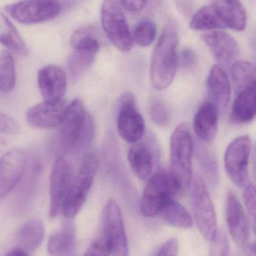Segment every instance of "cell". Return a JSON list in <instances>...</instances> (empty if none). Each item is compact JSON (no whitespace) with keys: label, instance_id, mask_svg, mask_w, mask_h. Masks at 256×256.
Wrapping results in <instances>:
<instances>
[{"label":"cell","instance_id":"7a4b0ae2","mask_svg":"<svg viewBox=\"0 0 256 256\" xmlns=\"http://www.w3.org/2000/svg\"><path fill=\"white\" fill-rule=\"evenodd\" d=\"M193 142L187 124L178 126L170 140V172L178 180L182 192L191 186L192 174Z\"/></svg>","mask_w":256,"mask_h":256},{"label":"cell","instance_id":"4316f807","mask_svg":"<svg viewBox=\"0 0 256 256\" xmlns=\"http://www.w3.org/2000/svg\"><path fill=\"white\" fill-rule=\"evenodd\" d=\"M76 244V230L71 224L54 234L48 244V250L50 254H68L74 250Z\"/></svg>","mask_w":256,"mask_h":256},{"label":"cell","instance_id":"603a6c76","mask_svg":"<svg viewBox=\"0 0 256 256\" xmlns=\"http://www.w3.org/2000/svg\"><path fill=\"white\" fill-rule=\"evenodd\" d=\"M44 236V227L40 220L26 222L17 234L18 246L24 250L28 254L35 252L41 245Z\"/></svg>","mask_w":256,"mask_h":256},{"label":"cell","instance_id":"5bb4252c","mask_svg":"<svg viewBox=\"0 0 256 256\" xmlns=\"http://www.w3.org/2000/svg\"><path fill=\"white\" fill-rule=\"evenodd\" d=\"M226 215L228 228L234 242L240 248H244L250 240L251 224L240 202L233 192H229L226 198Z\"/></svg>","mask_w":256,"mask_h":256},{"label":"cell","instance_id":"d590c367","mask_svg":"<svg viewBox=\"0 0 256 256\" xmlns=\"http://www.w3.org/2000/svg\"><path fill=\"white\" fill-rule=\"evenodd\" d=\"M197 54L190 48H184L178 55V66L184 70H192L197 62Z\"/></svg>","mask_w":256,"mask_h":256},{"label":"cell","instance_id":"277c9868","mask_svg":"<svg viewBox=\"0 0 256 256\" xmlns=\"http://www.w3.org/2000/svg\"><path fill=\"white\" fill-rule=\"evenodd\" d=\"M100 166V158L96 152L85 156L79 169L74 176L70 193L64 204L62 212L67 218H72L80 212L86 202Z\"/></svg>","mask_w":256,"mask_h":256},{"label":"cell","instance_id":"30bf717a","mask_svg":"<svg viewBox=\"0 0 256 256\" xmlns=\"http://www.w3.org/2000/svg\"><path fill=\"white\" fill-rule=\"evenodd\" d=\"M118 130L121 138L131 144L142 140L144 134V120L138 110L134 96L131 92H126L120 98Z\"/></svg>","mask_w":256,"mask_h":256},{"label":"cell","instance_id":"d6986e66","mask_svg":"<svg viewBox=\"0 0 256 256\" xmlns=\"http://www.w3.org/2000/svg\"><path fill=\"white\" fill-rule=\"evenodd\" d=\"M206 84L211 102L218 112H223L230 97V84L228 74L221 66L214 65L210 71Z\"/></svg>","mask_w":256,"mask_h":256},{"label":"cell","instance_id":"f546056e","mask_svg":"<svg viewBox=\"0 0 256 256\" xmlns=\"http://www.w3.org/2000/svg\"><path fill=\"white\" fill-rule=\"evenodd\" d=\"M70 43L73 49H88L96 52L100 50L96 28L90 25L82 26L76 30L72 35Z\"/></svg>","mask_w":256,"mask_h":256},{"label":"cell","instance_id":"8992f818","mask_svg":"<svg viewBox=\"0 0 256 256\" xmlns=\"http://www.w3.org/2000/svg\"><path fill=\"white\" fill-rule=\"evenodd\" d=\"M103 30L112 44L124 53L133 48L132 36L120 6L116 0H104L101 7Z\"/></svg>","mask_w":256,"mask_h":256},{"label":"cell","instance_id":"9a60e30c","mask_svg":"<svg viewBox=\"0 0 256 256\" xmlns=\"http://www.w3.org/2000/svg\"><path fill=\"white\" fill-rule=\"evenodd\" d=\"M68 104L64 100L46 102L31 108L26 113L28 124L36 128L52 130L60 125Z\"/></svg>","mask_w":256,"mask_h":256},{"label":"cell","instance_id":"8fae6325","mask_svg":"<svg viewBox=\"0 0 256 256\" xmlns=\"http://www.w3.org/2000/svg\"><path fill=\"white\" fill-rule=\"evenodd\" d=\"M86 114L82 100H74L68 104L65 116L58 126V146L62 152H71L76 149L84 127Z\"/></svg>","mask_w":256,"mask_h":256},{"label":"cell","instance_id":"2e32d148","mask_svg":"<svg viewBox=\"0 0 256 256\" xmlns=\"http://www.w3.org/2000/svg\"><path fill=\"white\" fill-rule=\"evenodd\" d=\"M38 84L44 101L62 100L66 90V73L56 66L49 65L43 67L38 72Z\"/></svg>","mask_w":256,"mask_h":256},{"label":"cell","instance_id":"4dcf8cb0","mask_svg":"<svg viewBox=\"0 0 256 256\" xmlns=\"http://www.w3.org/2000/svg\"><path fill=\"white\" fill-rule=\"evenodd\" d=\"M232 78L238 92L256 85V67L246 61H236L232 66Z\"/></svg>","mask_w":256,"mask_h":256},{"label":"cell","instance_id":"6da1fadb","mask_svg":"<svg viewBox=\"0 0 256 256\" xmlns=\"http://www.w3.org/2000/svg\"><path fill=\"white\" fill-rule=\"evenodd\" d=\"M176 28L169 23L158 37L151 58L150 78L157 90L167 89L174 78L178 67Z\"/></svg>","mask_w":256,"mask_h":256},{"label":"cell","instance_id":"7c38bea8","mask_svg":"<svg viewBox=\"0 0 256 256\" xmlns=\"http://www.w3.org/2000/svg\"><path fill=\"white\" fill-rule=\"evenodd\" d=\"M74 176L71 163L62 157H59L54 164L50 174L49 206L50 217H56L62 212Z\"/></svg>","mask_w":256,"mask_h":256},{"label":"cell","instance_id":"cb8c5ba5","mask_svg":"<svg viewBox=\"0 0 256 256\" xmlns=\"http://www.w3.org/2000/svg\"><path fill=\"white\" fill-rule=\"evenodd\" d=\"M0 43L11 52L22 56L28 54L24 40L10 19L0 12Z\"/></svg>","mask_w":256,"mask_h":256},{"label":"cell","instance_id":"8d00e7d4","mask_svg":"<svg viewBox=\"0 0 256 256\" xmlns=\"http://www.w3.org/2000/svg\"><path fill=\"white\" fill-rule=\"evenodd\" d=\"M20 131L18 124L11 116L0 113V134L16 136Z\"/></svg>","mask_w":256,"mask_h":256},{"label":"cell","instance_id":"d4e9b609","mask_svg":"<svg viewBox=\"0 0 256 256\" xmlns=\"http://www.w3.org/2000/svg\"><path fill=\"white\" fill-rule=\"evenodd\" d=\"M157 216H160L164 222L173 227L186 229L193 226L192 218L190 212L174 198L168 202Z\"/></svg>","mask_w":256,"mask_h":256},{"label":"cell","instance_id":"ac0fdd59","mask_svg":"<svg viewBox=\"0 0 256 256\" xmlns=\"http://www.w3.org/2000/svg\"><path fill=\"white\" fill-rule=\"evenodd\" d=\"M212 6L226 28L238 32L245 30L246 12L240 0H212Z\"/></svg>","mask_w":256,"mask_h":256},{"label":"cell","instance_id":"83f0119b","mask_svg":"<svg viewBox=\"0 0 256 256\" xmlns=\"http://www.w3.org/2000/svg\"><path fill=\"white\" fill-rule=\"evenodd\" d=\"M16 78L12 53L8 50H2L0 52V92H11L16 86Z\"/></svg>","mask_w":256,"mask_h":256},{"label":"cell","instance_id":"9c48e42d","mask_svg":"<svg viewBox=\"0 0 256 256\" xmlns=\"http://www.w3.org/2000/svg\"><path fill=\"white\" fill-rule=\"evenodd\" d=\"M251 151V139L248 136H242L232 140L224 152V170L238 186L246 184Z\"/></svg>","mask_w":256,"mask_h":256},{"label":"cell","instance_id":"52a82bcc","mask_svg":"<svg viewBox=\"0 0 256 256\" xmlns=\"http://www.w3.org/2000/svg\"><path fill=\"white\" fill-rule=\"evenodd\" d=\"M100 238L107 246L109 254L128 256V240L120 208L112 199L108 202L103 210L102 229Z\"/></svg>","mask_w":256,"mask_h":256},{"label":"cell","instance_id":"ba28073f","mask_svg":"<svg viewBox=\"0 0 256 256\" xmlns=\"http://www.w3.org/2000/svg\"><path fill=\"white\" fill-rule=\"evenodd\" d=\"M6 11L23 24H36L53 20L62 11L58 0H23L7 6Z\"/></svg>","mask_w":256,"mask_h":256},{"label":"cell","instance_id":"836d02e7","mask_svg":"<svg viewBox=\"0 0 256 256\" xmlns=\"http://www.w3.org/2000/svg\"><path fill=\"white\" fill-rule=\"evenodd\" d=\"M244 199L246 208L250 217V224L254 233L256 232V188L253 184H248V185L246 186Z\"/></svg>","mask_w":256,"mask_h":256},{"label":"cell","instance_id":"4fadbf2b","mask_svg":"<svg viewBox=\"0 0 256 256\" xmlns=\"http://www.w3.org/2000/svg\"><path fill=\"white\" fill-rule=\"evenodd\" d=\"M26 166V156L20 150H11L0 158V202L18 185Z\"/></svg>","mask_w":256,"mask_h":256},{"label":"cell","instance_id":"7402d4cb","mask_svg":"<svg viewBox=\"0 0 256 256\" xmlns=\"http://www.w3.org/2000/svg\"><path fill=\"white\" fill-rule=\"evenodd\" d=\"M256 113V85H252L238 92L232 106L230 119L235 124H248L254 119Z\"/></svg>","mask_w":256,"mask_h":256},{"label":"cell","instance_id":"d6a6232c","mask_svg":"<svg viewBox=\"0 0 256 256\" xmlns=\"http://www.w3.org/2000/svg\"><path fill=\"white\" fill-rule=\"evenodd\" d=\"M150 116L152 122L160 126H168L172 121V114L168 108L157 97H152L148 106Z\"/></svg>","mask_w":256,"mask_h":256},{"label":"cell","instance_id":"74e56055","mask_svg":"<svg viewBox=\"0 0 256 256\" xmlns=\"http://www.w3.org/2000/svg\"><path fill=\"white\" fill-rule=\"evenodd\" d=\"M178 250H179V242H178V239L172 238L162 245L160 246L156 250L154 254L158 256H175L178 254Z\"/></svg>","mask_w":256,"mask_h":256},{"label":"cell","instance_id":"e0dca14e","mask_svg":"<svg viewBox=\"0 0 256 256\" xmlns=\"http://www.w3.org/2000/svg\"><path fill=\"white\" fill-rule=\"evenodd\" d=\"M202 40L208 46L215 59L220 64H229L239 54L238 42L233 36L223 31H212L202 36Z\"/></svg>","mask_w":256,"mask_h":256},{"label":"cell","instance_id":"e575fe53","mask_svg":"<svg viewBox=\"0 0 256 256\" xmlns=\"http://www.w3.org/2000/svg\"><path fill=\"white\" fill-rule=\"evenodd\" d=\"M210 254L226 256L229 253V242L227 235L223 230H217L216 234L210 241Z\"/></svg>","mask_w":256,"mask_h":256},{"label":"cell","instance_id":"ab89813d","mask_svg":"<svg viewBox=\"0 0 256 256\" xmlns=\"http://www.w3.org/2000/svg\"><path fill=\"white\" fill-rule=\"evenodd\" d=\"M121 6L130 12H139L146 6L148 0H120Z\"/></svg>","mask_w":256,"mask_h":256},{"label":"cell","instance_id":"ffe728a7","mask_svg":"<svg viewBox=\"0 0 256 256\" xmlns=\"http://www.w3.org/2000/svg\"><path fill=\"white\" fill-rule=\"evenodd\" d=\"M218 112L210 101L203 103L193 119V130L200 140L211 142L215 138L218 128Z\"/></svg>","mask_w":256,"mask_h":256},{"label":"cell","instance_id":"3957f363","mask_svg":"<svg viewBox=\"0 0 256 256\" xmlns=\"http://www.w3.org/2000/svg\"><path fill=\"white\" fill-rule=\"evenodd\" d=\"M182 192L179 182L170 172H158L145 186L140 199V212L144 216H156L168 202Z\"/></svg>","mask_w":256,"mask_h":256},{"label":"cell","instance_id":"60d3db41","mask_svg":"<svg viewBox=\"0 0 256 256\" xmlns=\"http://www.w3.org/2000/svg\"><path fill=\"white\" fill-rule=\"evenodd\" d=\"M6 256H29L24 250H22L20 247L16 246V248L10 250L8 252L6 253Z\"/></svg>","mask_w":256,"mask_h":256},{"label":"cell","instance_id":"484cf974","mask_svg":"<svg viewBox=\"0 0 256 256\" xmlns=\"http://www.w3.org/2000/svg\"><path fill=\"white\" fill-rule=\"evenodd\" d=\"M98 52L88 49L74 48L67 61V70L72 78L78 79L90 68Z\"/></svg>","mask_w":256,"mask_h":256},{"label":"cell","instance_id":"5b68a950","mask_svg":"<svg viewBox=\"0 0 256 256\" xmlns=\"http://www.w3.org/2000/svg\"><path fill=\"white\" fill-rule=\"evenodd\" d=\"M191 204L193 216L199 232L210 242L216 234V214L212 199L202 176L196 175L191 184Z\"/></svg>","mask_w":256,"mask_h":256},{"label":"cell","instance_id":"44dd1931","mask_svg":"<svg viewBox=\"0 0 256 256\" xmlns=\"http://www.w3.org/2000/svg\"><path fill=\"white\" fill-rule=\"evenodd\" d=\"M128 161L134 174L140 180H146L154 169V151L146 142L139 140L128 150Z\"/></svg>","mask_w":256,"mask_h":256},{"label":"cell","instance_id":"1f68e13d","mask_svg":"<svg viewBox=\"0 0 256 256\" xmlns=\"http://www.w3.org/2000/svg\"><path fill=\"white\" fill-rule=\"evenodd\" d=\"M157 34L156 24L150 20H142L139 22L133 31V42L140 47H148L154 43Z\"/></svg>","mask_w":256,"mask_h":256},{"label":"cell","instance_id":"f1b7e54d","mask_svg":"<svg viewBox=\"0 0 256 256\" xmlns=\"http://www.w3.org/2000/svg\"><path fill=\"white\" fill-rule=\"evenodd\" d=\"M190 28L194 30H214L226 28L212 6H204L194 14Z\"/></svg>","mask_w":256,"mask_h":256},{"label":"cell","instance_id":"f35d334b","mask_svg":"<svg viewBox=\"0 0 256 256\" xmlns=\"http://www.w3.org/2000/svg\"><path fill=\"white\" fill-rule=\"evenodd\" d=\"M85 256H110L107 246L101 238H97L86 248Z\"/></svg>","mask_w":256,"mask_h":256}]
</instances>
